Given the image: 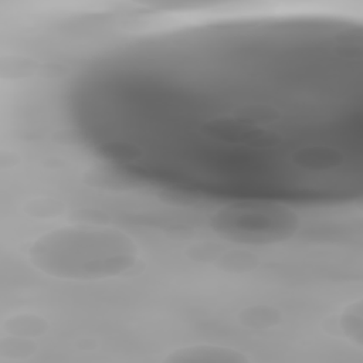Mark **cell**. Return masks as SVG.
<instances>
[{"label": "cell", "instance_id": "7a4b0ae2", "mask_svg": "<svg viewBox=\"0 0 363 363\" xmlns=\"http://www.w3.org/2000/svg\"><path fill=\"white\" fill-rule=\"evenodd\" d=\"M166 360L172 362H191V360H200V362H245L247 359L238 354L237 352L224 349V347H213V346H193V347H184L180 350L173 352L169 354Z\"/></svg>", "mask_w": 363, "mask_h": 363}, {"label": "cell", "instance_id": "6da1fadb", "mask_svg": "<svg viewBox=\"0 0 363 363\" xmlns=\"http://www.w3.org/2000/svg\"><path fill=\"white\" fill-rule=\"evenodd\" d=\"M220 227L247 241H271L292 227L291 216L269 207H234L220 217Z\"/></svg>", "mask_w": 363, "mask_h": 363}]
</instances>
